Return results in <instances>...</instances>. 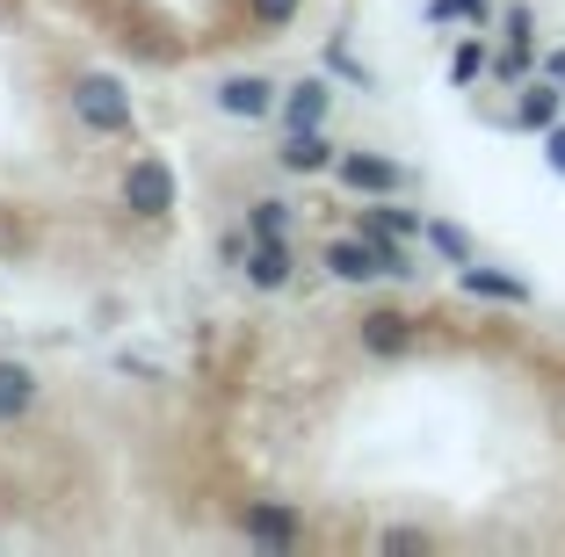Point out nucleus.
I'll return each mask as SVG.
<instances>
[{"label": "nucleus", "mask_w": 565, "mask_h": 557, "mask_svg": "<svg viewBox=\"0 0 565 557\" xmlns=\"http://www.w3.org/2000/svg\"><path fill=\"white\" fill-rule=\"evenodd\" d=\"M282 232H290V203H254V239H282Z\"/></svg>", "instance_id": "obj_14"}, {"label": "nucleus", "mask_w": 565, "mask_h": 557, "mask_svg": "<svg viewBox=\"0 0 565 557\" xmlns=\"http://www.w3.org/2000/svg\"><path fill=\"white\" fill-rule=\"evenodd\" d=\"M124 203H131L138 217H167V211H174V174H167V160H131V174H124Z\"/></svg>", "instance_id": "obj_2"}, {"label": "nucleus", "mask_w": 565, "mask_h": 557, "mask_svg": "<svg viewBox=\"0 0 565 557\" xmlns=\"http://www.w3.org/2000/svg\"><path fill=\"white\" fill-rule=\"evenodd\" d=\"M282 116H290V131H319V116H327V87H319V81L290 87V95H282Z\"/></svg>", "instance_id": "obj_12"}, {"label": "nucleus", "mask_w": 565, "mask_h": 557, "mask_svg": "<svg viewBox=\"0 0 565 557\" xmlns=\"http://www.w3.org/2000/svg\"><path fill=\"white\" fill-rule=\"evenodd\" d=\"M457 282H465L471 297H500V304H530V282H522V276H493V268H479V261H465V268H457Z\"/></svg>", "instance_id": "obj_6"}, {"label": "nucleus", "mask_w": 565, "mask_h": 557, "mask_svg": "<svg viewBox=\"0 0 565 557\" xmlns=\"http://www.w3.org/2000/svg\"><path fill=\"white\" fill-rule=\"evenodd\" d=\"M73 109H81L87 131H131V95L109 73H81L73 81Z\"/></svg>", "instance_id": "obj_1"}, {"label": "nucleus", "mask_w": 565, "mask_h": 557, "mask_svg": "<svg viewBox=\"0 0 565 557\" xmlns=\"http://www.w3.org/2000/svg\"><path fill=\"white\" fill-rule=\"evenodd\" d=\"M449 73H457V81H479V73H486V51H479V44H457Z\"/></svg>", "instance_id": "obj_17"}, {"label": "nucleus", "mask_w": 565, "mask_h": 557, "mask_svg": "<svg viewBox=\"0 0 565 557\" xmlns=\"http://www.w3.org/2000/svg\"><path fill=\"white\" fill-rule=\"evenodd\" d=\"M551 167L565 174V124H551Z\"/></svg>", "instance_id": "obj_20"}, {"label": "nucleus", "mask_w": 565, "mask_h": 557, "mask_svg": "<svg viewBox=\"0 0 565 557\" xmlns=\"http://www.w3.org/2000/svg\"><path fill=\"white\" fill-rule=\"evenodd\" d=\"M363 232H392V239H406V232H428V225H420L414 211H392V203H384V211L363 217Z\"/></svg>", "instance_id": "obj_13"}, {"label": "nucleus", "mask_w": 565, "mask_h": 557, "mask_svg": "<svg viewBox=\"0 0 565 557\" xmlns=\"http://www.w3.org/2000/svg\"><path fill=\"white\" fill-rule=\"evenodd\" d=\"M217 109H225V116H247V124H254V116L276 109V87L254 81V73H233V81L217 87Z\"/></svg>", "instance_id": "obj_4"}, {"label": "nucleus", "mask_w": 565, "mask_h": 557, "mask_svg": "<svg viewBox=\"0 0 565 557\" xmlns=\"http://www.w3.org/2000/svg\"><path fill=\"white\" fill-rule=\"evenodd\" d=\"M282 167L290 174H319V167H333V146L319 131H290V146H282Z\"/></svg>", "instance_id": "obj_11"}, {"label": "nucleus", "mask_w": 565, "mask_h": 557, "mask_svg": "<svg viewBox=\"0 0 565 557\" xmlns=\"http://www.w3.org/2000/svg\"><path fill=\"white\" fill-rule=\"evenodd\" d=\"M247 536L268 543V550H290L298 543V514L290 507H247Z\"/></svg>", "instance_id": "obj_8"}, {"label": "nucleus", "mask_w": 565, "mask_h": 557, "mask_svg": "<svg viewBox=\"0 0 565 557\" xmlns=\"http://www.w3.org/2000/svg\"><path fill=\"white\" fill-rule=\"evenodd\" d=\"M428 239H435V254H443V261H457V268L471 261V239L457 225H428Z\"/></svg>", "instance_id": "obj_15"}, {"label": "nucleus", "mask_w": 565, "mask_h": 557, "mask_svg": "<svg viewBox=\"0 0 565 557\" xmlns=\"http://www.w3.org/2000/svg\"><path fill=\"white\" fill-rule=\"evenodd\" d=\"M530 73V44H515V51H500V81H522Z\"/></svg>", "instance_id": "obj_19"}, {"label": "nucleus", "mask_w": 565, "mask_h": 557, "mask_svg": "<svg viewBox=\"0 0 565 557\" xmlns=\"http://www.w3.org/2000/svg\"><path fill=\"white\" fill-rule=\"evenodd\" d=\"M363 347L370 355H406V347H414V319L406 312H370L363 319Z\"/></svg>", "instance_id": "obj_5"}, {"label": "nucleus", "mask_w": 565, "mask_h": 557, "mask_svg": "<svg viewBox=\"0 0 565 557\" xmlns=\"http://www.w3.org/2000/svg\"><path fill=\"white\" fill-rule=\"evenodd\" d=\"M247 282H254V290H282V282H290V254H282V239H254Z\"/></svg>", "instance_id": "obj_7"}, {"label": "nucleus", "mask_w": 565, "mask_h": 557, "mask_svg": "<svg viewBox=\"0 0 565 557\" xmlns=\"http://www.w3.org/2000/svg\"><path fill=\"white\" fill-rule=\"evenodd\" d=\"M290 15H298V0H254V22H268V30H282Z\"/></svg>", "instance_id": "obj_18"}, {"label": "nucleus", "mask_w": 565, "mask_h": 557, "mask_svg": "<svg viewBox=\"0 0 565 557\" xmlns=\"http://www.w3.org/2000/svg\"><path fill=\"white\" fill-rule=\"evenodd\" d=\"M36 406V377L22 362H0V420H22Z\"/></svg>", "instance_id": "obj_9"}, {"label": "nucleus", "mask_w": 565, "mask_h": 557, "mask_svg": "<svg viewBox=\"0 0 565 557\" xmlns=\"http://www.w3.org/2000/svg\"><path fill=\"white\" fill-rule=\"evenodd\" d=\"M341 181H349L355 196H392L406 174L392 160H377V152H349V160H341Z\"/></svg>", "instance_id": "obj_3"}, {"label": "nucleus", "mask_w": 565, "mask_h": 557, "mask_svg": "<svg viewBox=\"0 0 565 557\" xmlns=\"http://www.w3.org/2000/svg\"><path fill=\"white\" fill-rule=\"evenodd\" d=\"M428 15H435V22H479L486 0H428Z\"/></svg>", "instance_id": "obj_16"}, {"label": "nucleus", "mask_w": 565, "mask_h": 557, "mask_svg": "<svg viewBox=\"0 0 565 557\" xmlns=\"http://www.w3.org/2000/svg\"><path fill=\"white\" fill-rule=\"evenodd\" d=\"M558 109H565V95H558V87H522L515 124H522V131H551V124H558Z\"/></svg>", "instance_id": "obj_10"}, {"label": "nucleus", "mask_w": 565, "mask_h": 557, "mask_svg": "<svg viewBox=\"0 0 565 557\" xmlns=\"http://www.w3.org/2000/svg\"><path fill=\"white\" fill-rule=\"evenodd\" d=\"M544 73H551V81L565 87V51H551V58H544Z\"/></svg>", "instance_id": "obj_21"}]
</instances>
